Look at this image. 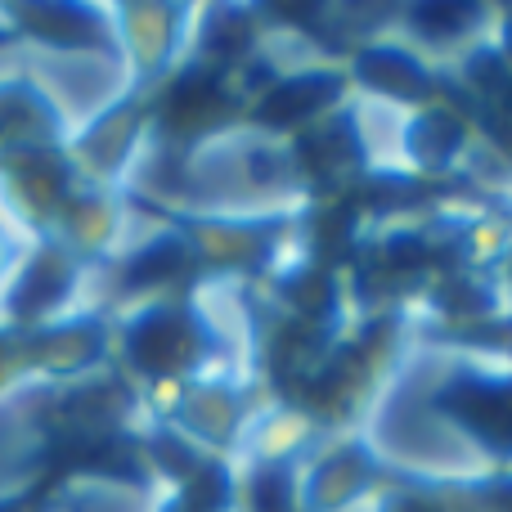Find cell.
Instances as JSON below:
<instances>
[{"mask_svg": "<svg viewBox=\"0 0 512 512\" xmlns=\"http://www.w3.org/2000/svg\"><path fill=\"white\" fill-rule=\"evenodd\" d=\"M445 405L459 409L486 441L512 445V387H459L445 396Z\"/></svg>", "mask_w": 512, "mask_h": 512, "instance_id": "6da1fadb", "label": "cell"}]
</instances>
